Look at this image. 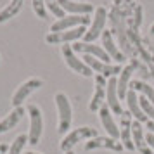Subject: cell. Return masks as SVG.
Returning a JSON list of instances; mask_svg holds the SVG:
<instances>
[{
  "label": "cell",
  "mask_w": 154,
  "mask_h": 154,
  "mask_svg": "<svg viewBox=\"0 0 154 154\" xmlns=\"http://www.w3.org/2000/svg\"><path fill=\"white\" fill-rule=\"evenodd\" d=\"M54 102L57 106V111H59V133H66L68 128H71V121H73V107H71L69 99L64 95L63 92L56 94Z\"/></svg>",
  "instance_id": "obj_1"
},
{
  "label": "cell",
  "mask_w": 154,
  "mask_h": 154,
  "mask_svg": "<svg viewBox=\"0 0 154 154\" xmlns=\"http://www.w3.org/2000/svg\"><path fill=\"white\" fill-rule=\"evenodd\" d=\"M95 137H99L95 128H92V126H80V128H75L73 132H69L61 140V149L64 152H68V151H71L73 147L76 146L78 142L90 140V139H95Z\"/></svg>",
  "instance_id": "obj_2"
},
{
  "label": "cell",
  "mask_w": 154,
  "mask_h": 154,
  "mask_svg": "<svg viewBox=\"0 0 154 154\" xmlns=\"http://www.w3.org/2000/svg\"><path fill=\"white\" fill-rule=\"evenodd\" d=\"M28 114H29V132H28V142L31 146H36L40 142V137L43 133V116L40 107L35 104L28 106Z\"/></svg>",
  "instance_id": "obj_3"
},
{
  "label": "cell",
  "mask_w": 154,
  "mask_h": 154,
  "mask_svg": "<svg viewBox=\"0 0 154 154\" xmlns=\"http://www.w3.org/2000/svg\"><path fill=\"white\" fill-rule=\"evenodd\" d=\"M106 19H107V12H106V9L104 7H97L95 9V16L92 17L90 28H87V33H85V36H83V42L94 43L99 36L104 33Z\"/></svg>",
  "instance_id": "obj_4"
},
{
  "label": "cell",
  "mask_w": 154,
  "mask_h": 154,
  "mask_svg": "<svg viewBox=\"0 0 154 154\" xmlns=\"http://www.w3.org/2000/svg\"><path fill=\"white\" fill-rule=\"evenodd\" d=\"M83 63L90 68L92 71H95L97 75H102L104 78H112L119 75L121 69H123V66H119V64H109V63H104V61H100V59H95L94 56H83Z\"/></svg>",
  "instance_id": "obj_5"
},
{
  "label": "cell",
  "mask_w": 154,
  "mask_h": 154,
  "mask_svg": "<svg viewBox=\"0 0 154 154\" xmlns=\"http://www.w3.org/2000/svg\"><path fill=\"white\" fill-rule=\"evenodd\" d=\"M61 52H63L64 63L68 64V68H71L75 73L82 75V76H92V75H94V71L83 63V59H80V57L75 56V50H73L71 45H68V43L63 45V50H61Z\"/></svg>",
  "instance_id": "obj_6"
},
{
  "label": "cell",
  "mask_w": 154,
  "mask_h": 154,
  "mask_svg": "<svg viewBox=\"0 0 154 154\" xmlns=\"http://www.w3.org/2000/svg\"><path fill=\"white\" fill-rule=\"evenodd\" d=\"M87 33V26H78L73 29H66V31H59V33H49L45 36V42L50 45H57V43H68V42H76L80 38H83Z\"/></svg>",
  "instance_id": "obj_7"
},
{
  "label": "cell",
  "mask_w": 154,
  "mask_h": 154,
  "mask_svg": "<svg viewBox=\"0 0 154 154\" xmlns=\"http://www.w3.org/2000/svg\"><path fill=\"white\" fill-rule=\"evenodd\" d=\"M42 85H43V82L40 78H29V80H26V82L19 85L17 90L14 92V95H12V106H14V107H21L23 102H24L35 90H38Z\"/></svg>",
  "instance_id": "obj_8"
},
{
  "label": "cell",
  "mask_w": 154,
  "mask_h": 154,
  "mask_svg": "<svg viewBox=\"0 0 154 154\" xmlns=\"http://www.w3.org/2000/svg\"><path fill=\"white\" fill-rule=\"evenodd\" d=\"M92 19L88 16H68L63 19H57L52 26H50V33H59V31H66V29H73L78 26H87Z\"/></svg>",
  "instance_id": "obj_9"
},
{
  "label": "cell",
  "mask_w": 154,
  "mask_h": 154,
  "mask_svg": "<svg viewBox=\"0 0 154 154\" xmlns=\"http://www.w3.org/2000/svg\"><path fill=\"white\" fill-rule=\"evenodd\" d=\"M132 123L130 111H123V114H119V139L126 151H135V144L132 140Z\"/></svg>",
  "instance_id": "obj_10"
},
{
  "label": "cell",
  "mask_w": 154,
  "mask_h": 154,
  "mask_svg": "<svg viewBox=\"0 0 154 154\" xmlns=\"http://www.w3.org/2000/svg\"><path fill=\"white\" fill-rule=\"evenodd\" d=\"M94 95L90 99V104H88V109L92 112L97 111L102 107L104 104V99H106V87H107V80H106L102 75H95V83H94Z\"/></svg>",
  "instance_id": "obj_11"
},
{
  "label": "cell",
  "mask_w": 154,
  "mask_h": 154,
  "mask_svg": "<svg viewBox=\"0 0 154 154\" xmlns=\"http://www.w3.org/2000/svg\"><path fill=\"white\" fill-rule=\"evenodd\" d=\"M106 99H107V106L111 112L114 114H123V109H121V100H119V95H118V78L112 76L109 78L107 82V87H106Z\"/></svg>",
  "instance_id": "obj_12"
},
{
  "label": "cell",
  "mask_w": 154,
  "mask_h": 154,
  "mask_svg": "<svg viewBox=\"0 0 154 154\" xmlns=\"http://www.w3.org/2000/svg\"><path fill=\"white\" fill-rule=\"evenodd\" d=\"M85 149H87V151H94V149H109V151H114V152H121V151H123V144L118 142L116 139H111V137L107 135V137H95V139H90L85 144Z\"/></svg>",
  "instance_id": "obj_13"
},
{
  "label": "cell",
  "mask_w": 154,
  "mask_h": 154,
  "mask_svg": "<svg viewBox=\"0 0 154 154\" xmlns=\"http://www.w3.org/2000/svg\"><path fill=\"white\" fill-rule=\"evenodd\" d=\"M73 50H76V52H82V54H87V56H94L95 59H100V61H104V63H109L111 61V57L107 56V52H106L100 45H95V43H87V42H76L75 45H71Z\"/></svg>",
  "instance_id": "obj_14"
},
{
  "label": "cell",
  "mask_w": 154,
  "mask_h": 154,
  "mask_svg": "<svg viewBox=\"0 0 154 154\" xmlns=\"http://www.w3.org/2000/svg\"><path fill=\"white\" fill-rule=\"evenodd\" d=\"M64 12H71V16H88L95 12L92 4L87 2H75V0H57Z\"/></svg>",
  "instance_id": "obj_15"
},
{
  "label": "cell",
  "mask_w": 154,
  "mask_h": 154,
  "mask_svg": "<svg viewBox=\"0 0 154 154\" xmlns=\"http://www.w3.org/2000/svg\"><path fill=\"white\" fill-rule=\"evenodd\" d=\"M132 140L135 144V151H139L140 154H154L152 149L147 146L144 128L140 125V121H133L132 123Z\"/></svg>",
  "instance_id": "obj_16"
},
{
  "label": "cell",
  "mask_w": 154,
  "mask_h": 154,
  "mask_svg": "<svg viewBox=\"0 0 154 154\" xmlns=\"http://www.w3.org/2000/svg\"><path fill=\"white\" fill-rule=\"evenodd\" d=\"M99 112H100V121H102V125H104L106 132L109 133V137H111V139H116V140H118V139H119V128H118V125H116L114 118H112L109 106H107V104H102V107L99 109Z\"/></svg>",
  "instance_id": "obj_17"
},
{
  "label": "cell",
  "mask_w": 154,
  "mask_h": 154,
  "mask_svg": "<svg viewBox=\"0 0 154 154\" xmlns=\"http://www.w3.org/2000/svg\"><path fill=\"white\" fill-rule=\"evenodd\" d=\"M126 104H128V111H130V114H132L137 121H140V123L147 121V116L144 114L142 107H140L137 92L133 90V88H128V94H126Z\"/></svg>",
  "instance_id": "obj_18"
},
{
  "label": "cell",
  "mask_w": 154,
  "mask_h": 154,
  "mask_svg": "<svg viewBox=\"0 0 154 154\" xmlns=\"http://www.w3.org/2000/svg\"><path fill=\"white\" fill-rule=\"evenodd\" d=\"M102 49L107 52V56L111 57V59H114L116 63H123V54L119 52V49L116 47V43H114V40H112V35L109 33V31H104L102 33Z\"/></svg>",
  "instance_id": "obj_19"
},
{
  "label": "cell",
  "mask_w": 154,
  "mask_h": 154,
  "mask_svg": "<svg viewBox=\"0 0 154 154\" xmlns=\"http://www.w3.org/2000/svg\"><path fill=\"white\" fill-rule=\"evenodd\" d=\"M23 116H24V107H14L5 118L0 121V133H5V132H9L11 128H14V126L21 121Z\"/></svg>",
  "instance_id": "obj_20"
},
{
  "label": "cell",
  "mask_w": 154,
  "mask_h": 154,
  "mask_svg": "<svg viewBox=\"0 0 154 154\" xmlns=\"http://www.w3.org/2000/svg\"><path fill=\"white\" fill-rule=\"evenodd\" d=\"M133 75V66H125L121 73L118 75V95L119 99H126V94H128V83H130V78Z\"/></svg>",
  "instance_id": "obj_21"
},
{
  "label": "cell",
  "mask_w": 154,
  "mask_h": 154,
  "mask_svg": "<svg viewBox=\"0 0 154 154\" xmlns=\"http://www.w3.org/2000/svg\"><path fill=\"white\" fill-rule=\"evenodd\" d=\"M23 4H24V0H11L5 7L0 11V23H5L11 17L19 14V11L23 9Z\"/></svg>",
  "instance_id": "obj_22"
},
{
  "label": "cell",
  "mask_w": 154,
  "mask_h": 154,
  "mask_svg": "<svg viewBox=\"0 0 154 154\" xmlns=\"http://www.w3.org/2000/svg\"><path fill=\"white\" fill-rule=\"evenodd\" d=\"M130 88H133L135 92H140V94H142V95H144V97H146L147 100L154 106V88L149 83H146V82H140V80H135Z\"/></svg>",
  "instance_id": "obj_23"
},
{
  "label": "cell",
  "mask_w": 154,
  "mask_h": 154,
  "mask_svg": "<svg viewBox=\"0 0 154 154\" xmlns=\"http://www.w3.org/2000/svg\"><path fill=\"white\" fill-rule=\"evenodd\" d=\"M26 142H28V137H26V135L16 137V140L12 142V146L9 147V154H21L24 146H26Z\"/></svg>",
  "instance_id": "obj_24"
},
{
  "label": "cell",
  "mask_w": 154,
  "mask_h": 154,
  "mask_svg": "<svg viewBox=\"0 0 154 154\" xmlns=\"http://www.w3.org/2000/svg\"><path fill=\"white\" fill-rule=\"evenodd\" d=\"M45 7L49 9L56 17H59V19H63V17H64V11H63V7L59 5V2H57V0H45Z\"/></svg>",
  "instance_id": "obj_25"
},
{
  "label": "cell",
  "mask_w": 154,
  "mask_h": 154,
  "mask_svg": "<svg viewBox=\"0 0 154 154\" xmlns=\"http://www.w3.org/2000/svg\"><path fill=\"white\" fill-rule=\"evenodd\" d=\"M139 102H140V107H142L144 114H146L147 118H151V121H154V106L151 104L144 95H140L139 97Z\"/></svg>",
  "instance_id": "obj_26"
},
{
  "label": "cell",
  "mask_w": 154,
  "mask_h": 154,
  "mask_svg": "<svg viewBox=\"0 0 154 154\" xmlns=\"http://www.w3.org/2000/svg\"><path fill=\"white\" fill-rule=\"evenodd\" d=\"M33 2V11L40 19H47V7H45V0H31Z\"/></svg>",
  "instance_id": "obj_27"
},
{
  "label": "cell",
  "mask_w": 154,
  "mask_h": 154,
  "mask_svg": "<svg viewBox=\"0 0 154 154\" xmlns=\"http://www.w3.org/2000/svg\"><path fill=\"white\" fill-rule=\"evenodd\" d=\"M146 142H147V146L151 147V149H152V152H154V133L152 132H149L146 135Z\"/></svg>",
  "instance_id": "obj_28"
},
{
  "label": "cell",
  "mask_w": 154,
  "mask_h": 154,
  "mask_svg": "<svg viewBox=\"0 0 154 154\" xmlns=\"http://www.w3.org/2000/svg\"><path fill=\"white\" fill-rule=\"evenodd\" d=\"M7 151H9V147L5 144H0V154H5Z\"/></svg>",
  "instance_id": "obj_29"
},
{
  "label": "cell",
  "mask_w": 154,
  "mask_h": 154,
  "mask_svg": "<svg viewBox=\"0 0 154 154\" xmlns=\"http://www.w3.org/2000/svg\"><path fill=\"white\" fill-rule=\"evenodd\" d=\"M147 128H149V132L154 133V121H151V119H149V121H147Z\"/></svg>",
  "instance_id": "obj_30"
},
{
  "label": "cell",
  "mask_w": 154,
  "mask_h": 154,
  "mask_svg": "<svg viewBox=\"0 0 154 154\" xmlns=\"http://www.w3.org/2000/svg\"><path fill=\"white\" fill-rule=\"evenodd\" d=\"M151 35H154V24L151 26Z\"/></svg>",
  "instance_id": "obj_31"
},
{
  "label": "cell",
  "mask_w": 154,
  "mask_h": 154,
  "mask_svg": "<svg viewBox=\"0 0 154 154\" xmlns=\"http://www.w3.org/2000/svg\"><path fill=\"white\" fill-rule=\"evenodd\" d=\"M24 154H38V152H33V151H28V152H24Z\"/></svg>",
  "instance_id": "obj_32"
},
{
  "label": "cell",
  "mask_w": 154,
  "mask_h": 154,
  "mask_svg": "<svg viewBox=\"0 0 154 154\" xmlns=\"http://www.w3.org/2000/svg\"><path fill=\"white\" fill-rule=\"evenodd\" d=\"M66 154H75V152H73V151H68V152H66Z\"/></svg>",
  "instance_id": "obj_33"
}]
</instances>
